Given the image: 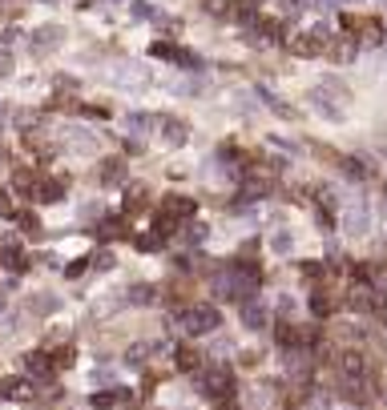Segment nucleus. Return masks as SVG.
Wrapping results in <instances>:
<instances>
[{
	"label": "nucleus",
	"instance_id": "obj_25",
	"mask_svg": "<svg viewBox=\"0 0 387 410\" xmlns=\"http://www.w3.org/2000/svg\"><path fill=\"white\" fill-rule=\"evenodd\" d=\"M258 97H262V101H267V105H271V109L278 113V117H294V109H290V105L283 101V97H274L271 89H258Z\"/></svg>",
	"mask_w": 387,
	"mask_h": 410
},
{
	"label": "nucleus",
	"instance_id": "obj_14",
	"mask_svg": "<svg viewBox=\"0 0 387 410\" xmlns=\"http://www.w3.org/2000/svg\"><path fill=\"white\" fill-rule=\"evenodd\" d=\"M0 398H17V402H24V398H33V382L8 374V378H0Z\"/></svg>",
	"mask_w": 387,
	"mask_h": 410
},
{
	"label": "nucleus",
	"instance_id": "obj_31",
	"mask_svg": "<svg viewBox=\"0 0 387 410\" xmlns=\"http://www.w3.org/2000/svg\"><path fill=\"white\" fill-rule=\"evenodd\" d=\"M371 314L387 322V286H379V290H375V306H371Z\"/></svg>",
	"mask_w": 387,
	"mask_h": 410
},
{
	"label": "nucleus",
	"instance_id": "obj_26",
	"mask_svg": "<svg viewBox=\"0 0 387 410\" xmlns=\"http://www.w3.org/2000/svg\"><path fill=\"white\" fill-rule=\"evenodd\" d=\"M17 222L24 233H40V218L33 213V209H17Z\"/></svg>",
	"mask_w": 387,
	"mask_h": 410
},
{
	"label": "nucleus",
	"instance_id": "obj_4",
	"mask_svg": "<svg viewBox=\"0 0 387 410\" xmlns=\"http://www.w3.org/2000/svg\"><path fill=\"white\" fill-rule=\"evenodd\" d=\"M327 28H310V33H294V37L287 40V49L294 56H303V60H315V56L327 53Z\"/></svg>",
	"mask_w": 387,
	"mask_h": 410
},
{
	"label": "nucleus",
	"instance_id": "obj_29",
	"mask_svg": "<svg viewBox=\"0 0 387 410\" xmlns=\"http://www.w3.org/2000/svg\"><path fill=\"white\" fill-rule=\"evenodd\" d=\"M73 358H77L73 346H61L57 354H53V366H57V370H69V366H73Z\"/></svg>",
	"mask_w": 387,
	"mask_h": 410
},
{
	"label": "nucleus",
	"instance_id": "obj_10",
	"mask_svg": "<svg viewBox=\"0 0 387 410\" xmlns=\"http://www.w3.org/2000/svg\"><path fill=\"white\" fill-rule=\"evenodd\" d=\"M355 53H359V44H355V37H347V33H343V37H331L327 40V60H335V65H351V60H355Z\"/></svg>",
	"mask_w": 387,
	"mask_h": 410
},
{
	"label": "nucleus",
	"instance_id": "obj_19",
	"mask_svg": "<svg viewBox=\"0 0 387 410\" xmlns=\"http://www.w3.org/2000/svg\"><path fill=\"white\" fill-rule=\"evenodd\" d=\"M351 229V233H355V238H363V233H368V225H371V218H368V205L363 202H355L347 209V222H343Z\"/></svg>",
	"mask_w": 387,
	"mask_h": 410
},
{
	"label": "nucleus",
	"instance_id": "obj_7",
	"mask_svg": "<svg viewBox=\"0 0 387 410\" xmlns=\"http://www.w3.org/2000/svg\"><path fill=\"white\" fill-rule=\"evenodd\" d=\"M65 197V177H49V173H40L37 177V186H33V202L40 205H53Z\"/></svg>",
	"mask_w": 387,
	"mask_h": 410
},
{
	"label": "nucleus",
	"instance_id": "obj_9",
	"mask_svg": "<svg viewBox=\"0 0 387 410\" xmlns=\"http://www.w3.org/2000/svg\"><path fill=\"white\" fill-rule=\"evenodd\" d=\"M161 213L174 218V222H190L194 213H198V202H194V197H182V193H170V197H161Z\"/></svg>",
	"mask_w": 387,
	"mask_h": 410
},
{
	"label": "nucleus",
	"instance_id": "obj_20",
	"mask_svg": "<svg viewBox=\"0 0 387 410\" xmlns=\"http://www.w3.org/2000/svg\"><path fill=\"white\" fill-rule=\"evenodd\" d=\"M174 366L182 374H198V370H202V358H198L194 346H177V350H174Z\"/></svg>",
	"mask_w": 387,
	"mask_h": 410
},
{
	"label": "nucleus",
	"instance_id": "obj_8",
	"mask_svg": "<svg viewBox=\"0 0 387 410\" xmlns=\"http://www.w3.org/2000/svg\"><path fill=\"white\" fill-rule=\"evenodd\" d=\"M150 53H154L157 60H170V65H182V69H194V65H198V60H194V56L186 53V49H177L174 40H154V44H150Z\"/></svg>",
	"mask_w": 387,
	"mask_h": 410
},
{
	"label": "nucleus",
	"instance_id": "obj_1",
	"mask_svg": "<svg viewBox=\"0 0 387 410\" xmlns=\"http://www.w3.org/2000/svg\"><path fill=\"white\" fill-rule=\"evenodd\" d=\"M339 386H343V394L351 402H363V407L375 398V370H371V362L359 350H347L339 358Z\"/></svg>",
	"mask_w": 387,
	"mask_h": 410
},
{
	"label": "nucleus",
	"instance_id": "obj_35",
	"mask_svg": "<svg viewBox=\"0 0 387 410\" xmlns=\"http://www.w3.org/2000/svg\"><path fill=\"white\" fill-rule=\"evenodd\" d=\"M134 17H137V20H154V8H150V4H141V0H137V4H134Z\"/></svg>",
	"mask_w": 387,
	"mask_h": 410
},
{
	"label": "nucleus",
	"instance_id": "obj_3",
	"mask_svg": "<svg viewBox=\"0 0 387 410\" xmlns=\"http://www.w3.org/2000/svg\"><path fill=\"white\" fill-rule=\"evenodd\" d=\"M177 326L186 330V334H214L218 326H222V314L214 310V306H206V302H194V306H186L182 314H177Z\"/></svg>",
	"mask_w": 387,
	"mask_h": 410
},
{
	"label": "nucleus",
	"instance_id": "obj_18",
	"mask_svg": "<svg viewBox=\"0 0 387 410\" xmlns=\"http://www.w3.org/2000/svg\"><path fill=\"white\" fill-rule=\"evenodd\" d=\"M262 17V0H234V20H242L246 28H254Z\"/></svg>",
	"mask_w": 387,
	"mask_h": 410
},
{
	"label": "nucleus",
	"instance_id": "obj_39",
	"mask_svg": "<svg viewBox=\"0 0 387 410\" xmlns=\"http://www.w3.org/2000/svg\"><path fill=\"white\" fill-rule=\"evenodd\" d=\"M343 4H359V0H343Z\"/></svg>",
	"mask_w": 387,
	"mask_h": 410
},
{
	"label": "nucleus",
	"instance_id": "obj_2",
	"mask_svg": "<svg viewBox=\"0 0 387 410\" xmlns=\"http://www.w3.org/2000/svg\"><path fill=\"white\" fill-rule=\"evenodd\" d=\"M194 386L202 398H210V402H230L234 398V374L226 366H206V370L194 374Z\"/></svg>",
	"mask_w": 387,
	"mask_h": 410
},
{
	"label": "nucleus",
	"instance_id": "obj_32",
	"mask_svg": "<svg viewBox=\"0 0 387 410\" xmlns=\"http://www.w3.org/2000/svg\"><path fill=\"white\" fill-rule=\"evenodd\" d=\"M283 4V17H303V8H307V0H278Z\"/></svg>",
	"mask_w": 387,
	"mask_h": 410
},
{
	"label": "nucleus",
	"instance_id": "obj_11",
	"mask_svg": "<svg viewBox=\"0 0 387 410\" xmlns=\"http://www.w3.org/2000/svg\"><path fill=\"white\" fill-rule=\"evenodd\" d=\"M24 374L29 378H40V382H49L57 366H53V354H45V350H33V354H24Z\"/></svg>",
	"mask_w": 387,
	"mask_h": 410
},
{
	"label": "nucleus",
	"instance_id": "obj_5",
	"mask_svg": "<svg viewBox=\"0 0 387 410\" xmlns=\"http://www.w3.org/2000/svg\"><path fill=\"white\" fill-rule=\"evenodd\" d=\"M154 133L161 137V145H170V149L190 141V125L182 117H154Z\"/></svg>",
	"mask_w": 387,
	"mask_h": 410
},
{
	"label": "nucleus",
	"instance_id": "obj_12",
	"mask_svg": "<svg viewBox=\"0 0 387 410\" xmlns=\"http://www.w3.org/2000/svg\"><path fill=\"white\" fill-rule=\"evenodd\" d=\"M0 261H4V270H13V274H24V270H29V258H24V249H20L17 238H8V242L0 245Z\"/></svg>",
	"mask_w": 387,
	"mask_h": 410
},
{
	"label": "nucleus",
	"instance_id": "obj_13",
	"mask_svg": "<svg viewBox=\"0 0 387 410\" xmlns=\"http://www.w3.org/2000/svg\"><path fill=\"white\" fill-rule=\"evenodd\" d=\"M97 238L101 242H121V238H134V233H129L125 218H101L97 222Z\"/></svg>",
	"mask_w": 387,
	"mask_h": 410
},
{
	"label": "nucleus",
	"instance_id": "obj_27",
	"mask_svg": "<svg viewBox=\"0 0 387 410\" xmlns=\"http://www.w3.org/2000/svg\"><path fill=\"white\" fill-rule=\"evenodd\" d=\"M33 40H37L40 49H53V44L61 40V28H57V24H49V28H40V33H37Z\"/></svg>",
	"mask_w": 387,
	"mask_h": 410
},
{
	"label": "nucleus",
	"instance_id": "obj_6",
	"mask_svg": "<svg viewBox=\"0 0 387 410\" xmlns=\"http://www.w3.org/2000/svg\"><path fill=\"white\" fill-rule=\"evenodd\" d=\"M355 44H363V49H379V44H387V24H384V17H359Z\"/></svg>",
	"mask_w": 387,
	"mask_h": 410
},
{
	"label": "nucleus",
	"instance_id": "obj_37",
	"mask_svg": "<svg viewBox=\"0 0 387 410\" xmlns=\"http://www.w3.org/2000/svg\"><path fill=\"white\" fill-rule=\"evenodd\" d=\"M218 410H238V407H234V402H218Z\"/></svg>",
	"mask_w": 387,
	"mask_h": 410
},
{
	"label": "nucleus",
	"instance_id": "obj_28",
	"mask_svg": "<svg viewBox=\"0 0 387 410\" xmlns=\"http://www.w3.org/2000/svg\"><path fill=\"white\" fill-rule=\"evenodd\" d=\"M154 294H157L154 286H134V290H129V302H134V306H150Z\"/></svg>",
	"mask_w": 387,
	"mask_h": 410
},
{
	"label": "nucleus",
	"instance_id": "obj_21",
	"mask_svg": "<svg viewBox=\"0 0 387 410\" xmlns=\"http://www.w3.org/2000/svg\"><path fill=\"white\" fill-rule=\"evenodd\" d=\"M310 314L315 318H331L335 314V298H331L327 290H315V294H310Z\"/></svg>",
	"mask_w": 387,
	"mask_h": 410
},
{
	"label": "nucleus",
	"instance_id": "obj_30",
	"mask_svg": "<svg viewBox=\"0 0 387 410\" xmlns=\"http://www.w3.org/2000/svg\"><path fill=\"white\" fill-rule=\"evenodd\" d=\"M202 242H206V225L202 222L186 225V245H202Z\"/></svg>",
	"mask_w": 387,
	"mask_h": 410
},
{
	"label": "nucleus",
	"instance_id": "obj_17",
	"mask_svg": "<svg viewBox=\"0 0 387 410\" xmlns=\"http://www.w3.org/2000/svg\"><path fill=\"white\" fill-rule=\"evenodd\" d=\"M145 205H150V189L134 181V186H125V213L134 218V213H145Z\"/></svg>",
	"mask_w": 387,
	"mask_h": 410
},
{
	"label": "nucleus",
	"instance_id": "obj_22",
	"mask_svg": "<svg viewBox=\"0 0 387 410\" xmlns=\"http://www.w3.org/2000/svg\"><path fill=\"white\" fill-rule=\"evenodd\" d=\"M125 398H134V394H125V391H97L93 394V407L97 410H113L117 402H125Z\"/></svg>",
	"mask_w": 387,
	"mask_h": 410
},
{
	"label": "nucleus",
	"instance_id": "obj_36",
	"mask_svg": "<svg viewBox=\"0 0 387 410\" xmlns=\"http://www.w3.org/2000/svg\"><path fill=\"white\" fill-rule=\"evenodd\" d=\"M8 73H13V56L0 53V76H8Z\"/></svg>",
	"mask_w": 387,
	"mask_h": 410
},
{
	"label": "nucleus",
	"instance_id": "obj_34",
	"mask_svg": "<svg viewBox=\"0 0 387 410\" xmlns=\"http://www.w3.org/2000/svg\"><path fill=\"white\" fill-rule=\"evenodd\" d=\"M0 218H17V209H13V202H8L4 189H0Z\"/></svg>",
	"mask_w": 387,
	"mask_h": 410
},
{
	"label": "nucleus",
	"instance_id": "obj_40",
	"mask_svg": "<svg viewBox=\"0 0 387 410\" xmlns=\"http://www.w3.org/2000/svg\"><path fill=\"white\" fill-rule=\"evenodd\" d=\"M287 410H290V407H287Z\"/></svg>",
	"mask_w": 387,
	"mask_h": 410
},
{
	"label": "nucleus",
	"instance_id": "obj_16",
	"mask_svg": "<svg viewBox=\"0 0 387 410\" xmlns=\"http://www.w3.org/2000/svg\"><path fill=\"white\" fill-rule=\"evenodd\" d=\"M242 322H246L251 330H262V326L271 322V310H267L258 298H251V302H242Z\"/></svg>",
	"mask_w": 387,
	"mask_h": 410
},
{
	"label": "nucleus",
	"instance_id": "obj_23",
	"mask_svg": "<svg viewBox=\"0 0 387 410\" xmlns=\"http://www.w3.org/2000/svg\"><path fill=\"white\" fill-rule=\"evenodd\" d=\"M202 8L214 20H234V0H202Z\"/></svg>",
	"mask_w": 387,
	"mask_h": 410
},
{
	"label": "nucleus",
	"instance_id": "obj_24",
	"mask_svg": "<svg viewBox=\"0 0 387 410\" xmlns=\"http://www.w3.org/2000/svg\"><path fill=\"white\" fill-rule=\"evenodd\" d=\"M134 245L141 249V254H154V249H161V245H166V238H157L154 229H150V233H137Z\"/></svg>",
	"mask_w": 387,
	"mask_h": 410
},
{
	"label": "nucleus",
	"instance_id": "obj_38",
	"mask_svg": "<svg viewBox=\"0 0 387 410\" xmlns=\"http://www.w3.org/2000/svg\"><path fill=\"white\" fill-rule=\"evenodd\" d=\"M0 165H4V145H0Z\"/></svg>",
	"mask_w": 387,
	"mask_h": 410
},
{
	"label": "nucleus",
	"instance_id": "obj_15",
	"mask_svg": "<svg viewBox=\"0 0 387 410\" xmlns=\"http://www.w3.org/2000/svg\"><path fill=\"white\" fill-rule=\"evenodd\" d=\"M97 173H101V186H125V161L121 157H105L97 165Z\"/></svg>",
	"mask_w": 387,
	"mask_h": 410
},
{
	"label": "nucleus",
	"instance_id": "obj_33",
	"mask_svg": "<svg viewBox=\"0 0 387 410\" xmlns=\"http://www.w3.org/2000/svg\"><path fill=\"white\" fill-rule=\"evenodd\" d=\"M85 270H89V258H77V261H69V270H65V274H69V278H81Z\"/></svg>",
	"mask_w": 387,
	"mask_h": 410
}]
</instances>
